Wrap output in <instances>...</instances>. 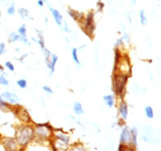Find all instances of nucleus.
I'll return each instance as SVG.
<instances>
[{
    "instance_id": "nucleus-8",
    "label": "nucleus",
    "mask_w": 161,
    "mask_h": 151,
    "mask_svg": "<svg viewBox=\"0 0 161 151\" xmlns=\"http://www.w3.org/2000/svg\"><path fill=\"white\" fill-rule=\"evenodd\" d=\"M85 27L87 29L90 28V32H92L93 28H94V25H93V15L90 13L89 14V16H87L86 23H85Z\"/></svg>"
},
{
    "instance_id": "nucleus-18",
    "label": "nucleus",
    "mask_w": 161,
    "mask_h": 151,
    "mask_svg": "<svg viewBox=\"0 0 161 151\" xmlns=\"http://www.w3.org/2000/svg\"><path fill=\"white\" fill-rule=\"evenodd\" d=\"M118 151H134V150L132 148H130L129 146H123L121 144L119 146V149H118Z\"/></svg>"
},
{
    "instance_id": "nucleus-20",
    "label": "nucleus",
    "mask_w": 161,
    "mask_h": 151,
    "mask_svg": "<svg viewBox=\"0 0 161 151\" xmlns=\"http://www.w3.org/2000/svg\"><path fill=\"white\" fill-rule=\"evenodd\" d=\"M56 60H57V57H56V56H55V55H53L52 56V62H51V70H52V72H54V66H55V64H56Z\"/></svg>"
},
{
    "instance_id": "nucleus-2",
    "label": "nucleus",
    "mask_w": 161,
    "mask_h": 151,
    "mask_svg": "<svg viewBox=\"0 0 161 151\" xmlns=\"http://www.w3.org/2000/svg\"><path fill=\"white\" fill-rule=\"evenodd\" d=\"M127 79V77L123 74L115 75L114 77V88H115V92L118 94H120L121 92H123Z\"/></svg>"
},
{
    "instance_id": "nucleus-3",
    "label": "nucleus",
    "mask_w": 161,
    "mask_h": 151,
    "mask_svg": "<svg viewBox=\"0 0 161 151\" xmlns=\"http://www.w3.org/2000/svg\"><path fill=\"white\" fill-rule=\"evenodd\" d=\"M129 141H133L132 134L129 131L127 127H126V128H124V129L122 132V134H121V142L122 143H127Z\"/></svg>"
},
{
    "instance_id": "nucleus-9",
    "label": "nucleus",
    "mask_w": 161,
    "mask_h": 151,
    "mask_svg": "<svg viewBox=\"0 0 161 151\" xmlns=\"http://www.w3.org/2000/svg\"><path fill=\"white\" fill-rule=\"evenodd\" d=\"M119 112H120V114L122 115L123 118L126 119L127 117V105L125 103H122L119 106Z\"/></svg>"
},
{
    "instance_id": "nucleus-26",
    "label": "nucleus",
    "mask_w": 161,
    "mask_h": 151,
    "mask_svg": "<svg viewBox=\"0 0 161 151\" xmlns=\"http://www.w3.org/2000/svg\"><path fill=\"white\" fill-rule=\"evenodd\" d=\"M38 4L40 6V7H42V6H43V2H42V1H38Z\"/></svg>"
},
{
    "instance_id": "nucleus-17",
    "label": "nucleus",
    "mask_w": 161,
    "mask_h": 151,
    "mask_svg": "<svg viewBox=\"0 0 161 151\" xmlns=\"http://www.w3.org/2000/svg\"><path fill=\"white\" fill-rule=\"evenodd\" d=\"M19 33L20 34L21 37H22V38L27 39H26V28H25V26H24V25L22 26L19 29Z\"/></svg>"
},
{
    "instance_id": "nucleus-11",
    "label": "nucleus",
    "mask_w": 161,
    "mask_h": 151,
    "mask_svg": "<svg viewBox=\"0 0 161 151\" xmlns=\"http://www.w3.org/2000/svg\"><path fill=\"white\" fill-rule=\"evenodd\" d=\"M73 110L77 114H82L84 113V110L82 109V105L81 103L76 102L74 105V107H73Z\"/></svg>"
},
{
    "instance_id": "nucleus-5",
    "label": "nucleus",
    "mask_w": 161,
    "mask_h": 151,
    "mask_svg": "<svg viewBox=\"0 0 161 151\" xmlns=\"http://www.w3.org/2000/svg\"><path fill=\"white\" fill-rule=\"evenodd\" d=\"M120 70L123 72V74L127 76V72H130V65H129V62L126 61V59H123L122 61H121V64H120Z\"/></svg>"
},
{
    "instance_id": "nucleus-19",
    "label": "nucleus",
    "mask_w": 161,
    "mask_h": 151,
    "mask_svg": "<svg viewBox=\"0 0 161 151\" xmlns=\"http://www.w3.org/2000/svg\"><path fill=\"white\" fill-rule=\"evenodd\" d=\"M17 85L21 88V89H24V88L27 87V81L25 80H19L17 81Z\"/></svg>"
},
{
    "instance_id": "nucleus-14",
    "label": "nucleus",
    "mask_w": 161,
    "mask_h": 151,
    "mask_svg": "<svg viewBox=\"0 0 161 151\" xmlns=\"http://www.w3.org/2000/svg\"><path fill=\"white\" fill-rule=\"evenodd\" d=\"M140 21L141 23L143 25H146L147 23H148V21H147V16H146L145 12L143 10H141L140 11Z\"/></svg>"
},
{
    "instance_id": "nucleus-15",
    "label": "nucleus",
    "mask_w": 161,
    "mask_h": 151,
    "mask_svg": "<svg viewBox=\"0 0 161 151\" xmlns=\"http://www.w3.org/2000/svg\"><path fill=\"white\" fill-rule=\"evenodd\" d=\"M19 15L22 16V18L24 19H25L26 17H28V16H29V12H28L27 10H25V9H22V8H21V9L19 10Z\"/></svg>"
},
{
    "instance_id": "nucleus-21",
    "label": "nucleus",
    "mask_w": 161,
    "mask_h": 151,
    "mask_svg": "<svg viewBox=\"0 0 161 151\" xmlns=\"http://www.w3.org/2000/svg\"><path fill=\"white\" fill-rule=\"evenodd\" d=\"M0 84H1V85H7L8 80H6V78L4 77H0Z\"/></svg>"
},
{
    "instance_id": "nucleus-10",
    "label": "nucleus",
    "mask_w": 161,
    "mask_h": 151,
    "mask_svg": "<svg viewBox=\"0 0 161 151\" xmlns=\"http://www.w3.org/2000/svg\"><path fill=\"white\" fill-rule=\"evenodd\" d=\"M16 40H23L24 41V42H28L27 39L22 38L21 36H18V35H16L15 32H12V33L10 35V36H9V41H10V42H14V41Z\"/></svg>"
},
{
    "instance_id": "nucleus-13",
    "label": "nucleus",
    "mask_w": 161,
    "mask_h": 151,
    "mask_svg": "<svg viewBox=\"0 0 161 151\" xmlns=\"http://www.w3.org/2000/svg\"><path fill=\"white\" fill-rule=\"evenodd\" d=\"M145 112H146V115H147V117H148V118H152L154 117L153 110H152V109H151L150 106L146 107Z\"/></svg>"
},
{
    "instance_id": "nucleus-16",
    "label": "nucleus",
    "mask_w": 161,
    "mask_h": 151,
    "mask_svg": "<svg viewBox=\"0 0 161 151\" xmlns=\"http://www.w3.org/2000/svg\"><path fill=\"white\" fill-rule=\"evenodd\" d=\"M72 55H73V59L74 60L77 64H79V60H78V57H77V49L73 48V51H72Z\"/></svg>"
},
{
    "instance_id": "nucleus-6",
    "label": "nucleus",
    "mask_w": 161,
    "mask_h": 151,
    "mask_svg": "<svg viewBox=\"0 0 161 151\" xmlns=\"http://www.w3.org/2000/svg\"><path fill=\"white\" fill-rule=\"evenodd\" d=\"M36 133L38 134L39 136H42V137H47L49 134V131L48 130V129L44 126H40L37 127L36 130Z\"/></svg>"
},
{
    "instance_id": "nucleus-12",
    "label": "nucleus",
    "mask_w": 161,
    "mask_h": 151,
    "mask_svg": "<svg viewBox=\"0 0 161 151\" xmlns=\"http://www.w3.org/2000/svg\"><path fill=\"white\" fill-rule=\"evenodd\" d=\"M104 100H105L106 101V104L109 107H112L113 105H114V98H113L112 96H110V95L105 96V97H104Z\"/></svg>"
},
{
    "instance_id": "nucleus-22",
    "label": "nucleus",
    "mask_w": 161,
    "mask_h": 151,
    "mask_svg": "<svg viewBox=\"0 0 161 151\" xmlns=\"http://www.w3.org/2000/svg\"><path fill=\"white\" fill-rule=\"evenodd\" d=\"M6 67H7L11 71V72H13L14 71V69H15V68H14V66H13V64L10 63V62H7L5 64Z\"/></svg>"
},
{
    "instance_id": "nucleus-1",
    "label": "nucleus",
    "mask_w": 161,
    "mask_h": 151,
    "mask_svg": "<svg viewBox=\"0 0 161 151\" xmlns=\"http://www.w3.org/2000/svg\"><path fill=\"white\" fill-rule=\"evenodd\" d=\"M32 137H33V129L28 126L19 128L16 132V138L20 145H26L31 141Z\"/></svg>"
},
{
    "instance_id": "nucleus-27",
    "label": "nucleus",
    "mask_w": 161,
    "mask_h": 151,
    "mask_svg": "<svg viewBox=\"0 0 161 151\" xmlns=\"http://www.w3.org/2000/svg\"><path fill=\"white\" fill-rule=\"evenodd\" d=\"M76 151H83V150H82V149H81V150H80V149H78V150H76Z\"/></svg>"
},
{
    "instance_id": "nucleus-23",
    "label": "nucleus",
    "mask_w": 161,
    "mask_h": 151,
    "mask_svg": "<svg viewBox=\"0 0 161 151\" xmlns=\"http://www.w3.org/2000/svg\"><path fill=\"white\" fill-rule=\"evenodd\" d=\"M7 12L8 14H10V15H13V14L15 13V7H14V4H12L11 7L8 9Z\"/></svg>"
},
{
    "instance_id": "nucleus-25",
    "label": "nucleus",
    "mask_w": 161,
    "mask_h": 151,
    "mask_svg": "<svg viewBox=\"0 0 161 151\" xmlns=\"http://www.w3.org/2000/svg\"><path fill=\"white\" fill-rule=\"evenodd\" d=\"M43 90L45 91V92H49V93H52V92H53V91H52V90L50 88L48 87V86H43Z\"/></svg>"
},
{
    "instance_id": "nucleus-24",
    "label": "nucleus",
    "mask_w": 161,
    "mask_h": 151,
    "mask_svg": "<svg viewBox=\"0 0 161 151\" xmlns=\"http://www.w3.org/2000/svg\"><path fill=\"white\" fill-rule=\"evenodd\" d=\"M4 50H5V44H0V55H2L4 52Z\"/></svg>"
},
{
    "instance_id": "nucleus-4",
    "label": "nucleus",
    "mask_w": 161,
    "mask_h": 151,
    "mask_svg": "<svg viewBox=\"0 0 161 151\" xmlns=\"http://www.w3.org/2000/svg\"><path fill=\"white\" fill-rule=\"evenodd\" d=\"M1 97H2V99L7 100V101L10 103H16L18 100V97H16V95L7 92L3 93L2 96H1Z\"/></svg>"
},
{
    "instance_id": "nucleus-7",
    "label": "nucleus",
    "mask_w": 161,
    "mask_h": 151,
    "mask_svg": "<svg viewBox=\"0 0 161 151\" xmlns=\"http://www.w3.org/2000/svg\"><path fill=\"white\" fill-rule=\"evenodd\" d=\"M52 16L54 17V19L56 21V23L58 24V25H61L62 22V16L60 14V12L57 10H52Z\"/></svg>"
}]
</instances>
